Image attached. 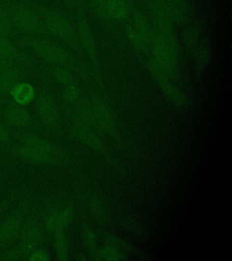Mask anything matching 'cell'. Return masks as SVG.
Returning <instances> with one entry per match:
<instances>
[{
  "mask_svg": "<svg viewBox=\"0 0 232 261\" xmlns=\"http://www.w3.org/2000/svg\"><path fill=\"white\" fill-rule=\"evenodd\" d=\"M151 48L155 64L171 81H175L179 75V51L156 34L152 37Z\"/></svg>",
  "mask_w": 232,
  "mask_h": 261,
  "instance_id": "277c9868",
  "label": "cell"
},
{
  "mask_svg": "<svg viewBox=\"0 0 232 261\" xmlns=\"http://www.w3.org/2000/svg\"><path fill=\"white\" fill-rule=\"evenodd\" d=\"M86 202L89 207L90 211L93 213L97 220L106 222L109 220V212L106 208V205L102 203L101 200L94 194L86 195Z\"/></svg>",
  "mask_w": 232,
  "mask_h": 261,
  "instance_id": "603a6c76",
  "label": "cell"
},
{
  "mask_svg": "<svg viewBox=\"0 0 232 261\" xmlns=\"http://www.w3.org/2000/svg\"><path fill=\"white\" fill-rule=\"evenodd\" d=\"M171 18L174 23H184L190 15V7L187 0H167Z\"/></svg>",
  "mask_w": 232,
  "mask_h": 261,
  "instance_id": "7402d4cb",
  "label": "cell"
},
{
  "mask_svg": "<svg viewBox=\"0 0 232 261\" xmlns=\"http://www.w3.org/2000/svg\"><path fill=\"white\" fill-rule=\"evenodd\" d=\"M130 15V7L126 0H107L106 19L107 20H126Z\"/></svg>",
  "mask_w": 232,
  "mask_h": 261,
  "instance_id": "5bb4252c",
  "label": "cell"
},
{
  "mask_svg": "<svg viewBox=\"0 0 232 261\" xmlns=\"http://www.w3.org/2000/svg\"><path fill=\"white\" fill-rule=\"evenodd\" d=\"M76 30H78V40L80 48L83 49L89 57L90 60L94 66V73L96 75L98 83L102 86V78L100 64L98 59L97 45L94 38V33L90 25L89 20L86 17V13L79 8L76 15Z\"/></svg>",
  "mask_w": 232,
  "mask_h": 261,
  "instance_id": "5b68a950",
  "label": "cell"
},
{
  "mask_svg": "<svg viewBox=\"0 0 232 261\" xmlns=\"http://www.w3.org/2000/svg\"><path fill=\"white\" fill-rule=\"evenodd\" d=\"M11 16L14 29L30 35H48L45 30L39 13L34 6L25 1L11 3Z\"/></svg>",
  "mask_w": 232,
  "mask_h": 261,
  "instance_id": "7a4b0ae2",
  "label": "cell"
},
{
  "mask_svg": "<svg viewBox=\"0 0 232 261\" xmlns=\"http://www.w3.org/2000/svg\"><path fill=\"white\" fill-rule=\"evenodd\" d=\"M6 119L8 123L14 126H29L31 123V116L22 106L13 103L6 111Z\"/></svg>",
  "mask_w": 232,
  "mask_h": 261,
  "instance_id": "9a60e30c",
  "label": "cell"
},
{
  "mask_svg": "<svg viewBox=\"0 0 232 261\" xmlns=\"http://www.w3.org/2000/svg\"><path fill=\"white\" fill-rule=\"evenodd\" d=\"M29 261H48L50 256L45 249H35L25 257Z\"/></svg>",
  "mask_w": 232,
  "mask_h": 261,
  "instance_id": "d6a6232c",
  "label": "cell"
},
{
  "mask_svg": "<svg viewBox=\"0 0 232 261\" xmlns=\"http://www.w3.org/2000/svg\"><path fill=\"white\" fill-rule=\"evenodd\" d=\"M149 69L151 75L154 78L155 81L161 87L163 94H165V96L171 102L181 107L188 106L189 100L187 96L183 92H181L175 86H173L171 79L164 74L163 71L160 69L159 66L155 64L152 59L149 63Z\"/></svg>",
  "mask_w": 232,
  "mask_h": 261,
  "instance_id": "ba28073f",
  "label": "cell"
},
{
  "mask_svg": "<svg viewBox=\"0 0 232 261\" xmlns=\"http://www.w3.org/2000/svg\"><path fill=\"white\" fill-rule=\"evenodd\" d=\"M73 218V208L71 207L59 208L51 212L45 221V229L51 233L65 230Z\"/></svg>",
  "mask_w": 232,
  "mask_h": 261,
  "instance_id": "7c38bea8",
  "label": "cell"
},
{
  "mask_svg": "<svg viewBox=\"0 0 232 261\" xmlns=\"http://www.w3.org/2000/svg\"><path fill=\"white\" fill-rule=\"evenodd\" d=\"M0 57L13 58L20 64L32 61L31 57L17 48L8 37H0Z\"/></svg>",
  "mask_w": 232,
  "mask_h": 261,
  "instance_id": "d6986e66",
  "label": "cell"
},
{
  "mask_svg": "<svg viewBox=\"0 0 232 261\" xmlns=\"http://www.w3.org/2000/svg\"><path fill=\"white\" fill-rule=\"evenodd\" d=\"M24 257L23 254L20 251V249L18 247H15V248H11L8 249L5 251L2 256L0 257V259L2 260H18L22 257Z\"/></svg>",
  "mask_w": 232,
  "mask_h": 261,
  "instance_id": "1f68e13d",
  "label": "cell"
},
{
  "mask_svg": "<svg viewBox=\"0 0 232 261\" xmlns=\"http://www.w3.org/2000/svg\"><path fill=\"white\" fill-rule=\"evenodd\" d=\"M87 102L94 116V122L97 126L98 130L106 133L107 135H111L113 138L120 142L116 121L107 103L102 98L98 96H93Z\"/></svg>",
  "mask_w": 232,
  "mask_h": 261,
  "instance_id": "8992f818",
  "label": "cell"
},
{
  "mask_svg": "<svg viewBox=\"0 0 232 261\" xmlns=\"http://www.w3.org/2000/svg\"><path fill=\"white\" fill-rule=\"evenodd\" d=\"M126 34L131 45H133L139 52L147 53L151 49L150 44L143 37L139 35L137 31L133 28V25L127 27Z\"/></svg>",
  "mask_w": 232,
  "mask_h": 261,
  "instance_id": "484cf974",
  "label": "cell"
},
{
  "mask_svg": "<svg viewBox=\"0 0 232 261\" xmlns=\"http://www.w3.org/2000/svg\"><path fill=\"white\" fill-rule=\"evenodd\" d=\"M42 16V22L48 35L54 36L73 48L80 49L76 27L67 16L54 9L36 8Z\"/></svg>",
  "mask_w": 232,
  "mask_h": 261,
  "instance_id": "6da1fadb",
  "label": "cell"
},
{
  "mask_svg": "<svg viewBox=\"0 0 232 261\" xmlns=\"http://www.w3.org/2000/svg\"><path fill=\"white\" fill-rule=\"evenodd\" d=\"M18 64L17 62L9 57H0V73H4L8 69H10L14 65Z\"/></svg>",
  "mask_w": 232,
  "mask_h": 261,
  "instance_id": "836d02e7",
  "label": "cell"
},
{
  "mask_svg": "<svg viewBox=\"0 0 232 261\" xmlns=\"http://www.w3.org/2000/svg\"><path fill=\"white\" fill-rule=\"evenodd\" d=\"M95 255H97L101 259L106 261H120L123 258L121 249H117L112 245H108L102 249H97Z\"/></svg>",
  "mask_w": 232,
  "mask_h": 261,
  "instance_id": "83f0119b",
  "label": "cell"
},
{
  "mask_svg": "<svg viewBox=\"0 0 232 261\" xmlns=\"http://www.w3.org/2000/svg\"><path fill=\"white\" fill-rule=\"evenodd\" d=\"M7 203H8V201H5V202H3V203L0 204V212H1V211H2V210H3L5 205H6V204Z\"/></svg>",
  "mask_w": 232,
  "mask_h": 261,
  "instance_id": "d590c367",
  "label": "cell"
},
{
  "mask_svg": "<svg viewBox=\"0 0 232 261\" xmlns=\"http://www.w3.org/2000/svg\"><path fill=\"white\" fill-rule=\"evenodd\" d=\"M63 95L68 103H75L80 99V89L75 83H72L65 86Z\"/></svg>",
  "mask_w": 232,
  "mask_h": 261,
  "instance_id": "f1b7e54d",
  "label": "cell"
},
{
  "mask_svg": "<svg viewBox=\"0 0 232 261\" xmlns=\"http://www.w3.org/2000/svg\"><path fill=\"white\" fill-rule=\"evenodd\" d=\"M51 73L53 77L63 86H67L72 83H74L73 73H71V71L67 69L65 66L55 65L51 69Z\"/></svg>",
  "mask_w": 232,
  "mask_h": 261,
  "instance_id": "4316f807",
  "label": "cell"
},
{
  "mask_svg": "<svg viewBox=\"0 0 232 261\" xmlns=\"http://www.w3.org/2000/svg\"><path fill=\"white\" fill-rule=\"evenodd\" d=\"M83 238L87 249H89L91 252L95 254L97 249H96V240H95L94 233L89 228H86L83 233Z\"/></svg>",
  "mask_w": 232,
  "mask_h": 261,
  "instance_id": "f546056e",
  "label": "cell"
},
{
  "mask_svg": "<svg viewBox=\"0 0 232 261\" xmlns=\"http://www.w3.org/2000/svg\"><path fill=\"white\" fill-rule=\"evenodd\" d=\"M27 211L25 205H21L16 212L10 214L0 225V246L7 247L12 243L17 237L19 236L23 223L24 217Z\"/></svg>",
  "mask_w": 232,
  "mask_h": 261,
  "instance_id": "9c48e42d",
  "label": "cell"
},
{
  "mask_svg": "<svg viewBox=\"0 0 232 261\" xmlns=\"http://www.w3.org/2000/svg\"><path fill=\"white\" fill-rule=\"evenodd\" d=\"M90 4L94 9V12L101 18L106 19V6L107 0H89Z\"/></svg>",
  "mask_w": 232,
  "mask_h": 261,
  "instance_id": "4dcf8cb0",
  "label": "cell"
},
{
  "mask_svg": "<svg viewBox=\"0 0 232 261\" xmlns=\"http://www.w3.org/2000/svg\"><path fill=\"white\" fill-rule=\"evenodd\" d=\"M21 241L19 246H17L23 256H28L41 243L40 230L34 220H30L24 225L21 230Z\"/></svg>",
  "mask_w": 232,
  "mask_h": 261,
  "instance_id": "8fae6325",
  "label": "cell"
},
{
  "mask_svg": "<svg viewBox=\"0 0 232 261\" xmlns=\"http://www.w3.org/2000/svg\"><path fill=\"white\" fill-rule=\"evenodd\" d=\"M0 109H1V102H0Z\"/></svg>",
  "mask_w": 232,
  "mask_h": 261,
  "instance_id": "74e56055",
  "label": "cell"
},
{
  "mask_svg": "<svg viewBox=\"0 0 232 261\" xmlns=\"http://www.w3.org/2000/svg\"><path fill=\"white\" fill-rule=\"evenodd\" d=\"M72 135L73 138L78 140L79 143L84 144L85 146L88 147L94 151L101 152L102 154L107 155L106 144L102 142L101 137L98 135L96 130L91 127L75 123L72 128Z\"/></svg>",
  "mask_w": 232,
  "mask_h": 261,
  "instance_id": "30bf717a",
  "label": "cell"
},
{
  "mask_svg": "<svg viewBox=\"0 0 232 261\" xmlns=\"http://www.w3.org/2000/svg\"><path fill=\"white\" fill-rule=\"evenodd\" d=\"M13 152L22 159L38 164H52L56 163L58 159L56 155L50 154L25 145H21L20 147L16 148Z\"/></svg>",
  "mask_w": 232,
  "mask_h": 261,
  "instance_id": "4fadbf2b",
  "label": "cell"
},
{
  "mask_svg": "<svg viewBox=\"0 0 232 261\" xmlns=\"http://www.w3.org/2000/svg\"><path fill=\"white\" fill-rule=\"evenodd\" d=\"M23 145L31 147L34 149H37L39 151H45L50 154L56 155L57 157H63L65 153L60 151L59 148H57L55 144L49 142L42 137H38L36 135H27L23 140Z\"/></svg>",
  "mask_w": 232,
  "mask_h": 261,
  "instance_id": "e0dca14e",
  "label": "cell"
},
{
  "mask_svg": "<svg viewBox=\"0 0 232 261\" xmlns=\"http://www.w3.org/2000/svg\"><path fill=\"white\" fill-rule=\"evenodd\" d=\"M9 140V134L8 130L0 125V143H6Z\"/></svg>",
  "mask_w": 232,
  "mask_h": 261,
  "instance_id": "e575fe53",
  "label": "cell"
},
{
  "mask_svg": "<svg viewBox=\"0 0 232 261\" xmlns=\"http://www.w3.org/2000/svg\"><path fill=\"white\" fill-rule=\"evenodd\" d=\"M37 112L41 121L51 130H57L61 125V115L53 95L42 92L37 98Z\"/></svg>",
  "mask_w": 232,
  "mask_h": 261,
  "instance_id": "52a82bcc",
  "label": "cell"
},
{
  "mask_svg": "<svg viewBox=\"0 0 232 261\" xmlns=\"http://www.w3.org/2000/svg\"><path fill=\"white\" fill-rule=\"evenodd\" d=\"M23 73L18 64L10 69L0 73V94L10 93L11 90L21 81Z\"/></svg>",
  "mask_w": 232,
  "mask_h": 261,
  "instance_id": "ac0fdd59",
  "label": "cell"
},
{
  "mask_svg": "<svg viewBox=\"0 0 232 261\" xmlns=\"http://www.w3.org/2000/svg\"><path fill=\"white\" fill-rule=\"evenodd\" d=\"M133 28L137 31L141 37H143L151 45L154 31L152 25L148 20L146 16L141 11H135L133 15Z\"/></svg>",
  "mask_w": 232,
  "mask_h": 261,
  "instance_id": "ffe728a7",
  "label": "cell"
},
{
  "mask_svg": "<svg viewBox=\"0 0 232 261\" xmlns=\"http://www.w3.org/2000/svg\"><path fill=\"white\" fill-rule=\"evenodd\" d=\"M20 45L32 49L38 57L52 65L66 67L74 64L73 57L70 53L64 47H62L61 45H57L51 41L42 38L27 37L21 39Z\"/></svg>",
  "mask_w": 232,
  "mask_h": 261,
  "instance_id": "3957f363",
  "label": "cell"
},
{
  "mask_svg": "<svg viewBox=\"0 0 232 261\" xmlns=\"http://www.w3.org/2000/svg\"><path fill=\"white\" fill-rule=\"evenodd\" d=\"M11 3L0 0V37H8L13 31Z\"/></svg>",
  "mask_w": 232,
  "mask_h": 261,
  "instance_id": "44dd1931",
  "label": "cell"
},
{
  "mask_svg": "<svg viewBox=\"0 0 232 261\" xmlns=\"http://www.w3.org/2000/svg\"><path fill=\"white\" fill-rule=\"evenodd\" d=\"M14 102L19 106H27L34 101L36 97V90L28 82L20 81L10 92Z\"/></svg>",
  "mask_w": 232,
  "mask_h": 261,
  "instance_id": "2e32d148",
  "label": "cell"
},
{
  "mask_svg": "<svg viewBox=\"0 0 232 261\" xmlns=\"http://www.w3.org/2000/svg\"><path fill=\"white\" fill-rule=\"evenodd\" d=\"M65 1H73V0H65Z\"/></svg>",
  "mask_w": 232,
  "mask_h": 261,
  "instance_id": "8d00e7d4",
  "label": "cell"
},
{
  "mask_svg": "<svg viewBox=\"0 0 232 261\" xmlns=\"http://www.w3.org/2000/svg\"><path fill=\"white\" fill-rule=\"evenodd\" d=\"M55 251L57 254V257L58 260H68L69 257V242L68 239L65 234V230L58 231L55 233Z\"/></svg>",
  "mask_w": 232,
  "mask_h": 261,
  "instance_id": "d4e9b609",
  "label": "cell"
},
{
  "mask_svg": "<svg viewBox=\"0 0 232 261\" xmlns=\"http://www.w3.org/2000/svg\"><path fill=\"white\" fill-rule=\"evenodd\" d=\"M196 58H197V71L199 75L203 73L205 67L209 65L212 58V48L208 40H204L196 48Z\"/></svg>",
  "mask_w": 232,
  "mask_h": 261,
  "instance_id": "cb8c5ba5",
  "label": "cell"
}]
</instances>
